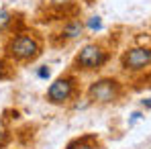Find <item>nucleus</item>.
<instances>
[{
	"mask_svg": "<svg viewBox=\"0 0 151 149\" xmlns=\"http://www.w3.org/2000/svg\"><path fill=\"white\" fill-rule=\"evenodd\" d=\"M43 53V41L33 31H19L4 43V57L12 63H33Z\"/></svg>",
	"mask_w": 151,
	"mask_h": 149,
	"instance_id": "nucleus-1",
	"label": "nucleus"
},
{
	"mask_svg": "<svg viewBox=\"0 0 151 149\" xmlns=\"http://www.w3.org/2000/svg\"><path fill=\"white\" fill-rule=\"evenodd\" d=\"M108 61H110V49L100 41H92V43H86L74 55L72 72H80V74L98 72Z\"/></svg>",
	"mask_w": 151,
	"mask_h": 149,
	"instance_id": "nucleus-2",
	"label": "nucleus"
},
{
	"mask_svg": "<svg viewBox=\"0 0 151 149\" xmlns=\"http://www.w3.org/2000/svg\"><path fill=\"white\" fill-rule=\"evenodd\" d=\"M127 88L125 84L114 78V76H104L94 80L88 90H86V98L90 104H114L125 96Z\"/></svg>",
	"mask_w": 151,
	"mask_h": 149,
	"instance_id": "nucleus-3",
	"label": "nucleus"
},
{
	"mask_svg": "<svg viewBox=\"0 0 151 149\" xmlns=\"http://www.w3.org/2000/svg\"><path fill=\"white\" fill-rule=\"evenodd\" d=\"M78 94H80V80L74 72H68V74L55 78L49 84V88L45 92V100L53 106H63L76 100Z\"/></svg>",
	"mask_w": 151,
	"mask_h": 149,
	"instance_id": "nucleus-4",
	"label": "nucleus"
},
{
	"mask_svg": "<svg viewBox=\"0 0 151 149\" xmlns=\"http://www.w3.org/2000/svg\"><path fill=\"white\" fill-rule=\"evenodd\" d=\"M121 70L129 76H141L151 70V45H133L121 53Z\"/></svg>",
	"mask_w": 151,
	"mask_h": 149,
	"instance_id": "nucleus-5",
	"label": "nucleus"
},
{
	"mask_svg": "<svg viewBox=\"0 0 151 149\" xmlns=\"http://www.w3.org/2000/svg\"><path fill=\"white\" fill-rule=\"evenodd\" d=\"M84 29L86 25L82 23V21H78V19H70V21H65L61 29H59V33H57V37L65 43V41H74V39H80L82 37V33H84Z\"/></svg>",
	"mask_w": 151,
	"mask_h": 149,
	"instance_id": "nucleus-6",
	"label": "nucleus"
},
{
	"mask_svg": "<svg viewBox=\"0 0 151 149\" xmlns=\"http://www.w3.org/2000/svg\"><path fill=\"white\" fill-rule=\"evenodd\" d=\"M65 149H98V137L96 135H82L74 141H70V145Z\"/></svg>",
	"mask_w": 151,
	"mask_h": 149,
	"instance_id": "nucleus-7",
	"label": "nucleus"
},
{
	"mask_svg": "<svg viewBox=\"0 0 151 149\" xmlns=\"http://www.w3.org/2000/svg\"><path fill=\"white\" fill-rule=\"evenodd\" d=\"M14 25V12H10L8 8H0V33L8 31Z\"/></svg>",
	"mask_w": 151,
	"mask_h": 149,
	"instance_id": "nucleus-8",
	"label": "nucleus"
},
{
	"mask_svg": "<svg viewBox=\"0 0 151 149\" xmlns=\"http://www.w3.org/2000/svg\"><path fill=\"white\" fill-rule=\"evenodd\" d=\"M86 27H88V29H96V31H98V29H102L100 17H92V19H90V21L86 23Z\"/></svg>",
	"mask_w": 151,
	"mask_h": 149,
	"instance_id": "nucleus-9",
	"label": "nucleus"
},
{
	"mask_svg": "<svg viewBox=\"0 0 151 149\" xmlns=\"http://www.w3.org/2000/svg\"><path fill=\"white\" fill-rule=\"evenodd\" d=\"M4 78H8V63H6V59L0 57V80H4Z\"/></svg>",
	"mask_w": 151,
	"mask_h": 149,
	"instance_id": "nucleus-10",
	"label": "nucleus"
},
{
	"mask_svg": "<svg viewBox=\"0 0 151 149\" xmlns=\"http://www.w3.org/2000/svg\"><path fill=\"white\" fill-rule=\"evenodd\" d=\"M37 78H41V80H47V78H49V68H47V66L39 68V70H37Z\"/></svg>",
	"mask_w": 151,
	"mask_h": 149,
	"instance_id": "nucleus-11",
	"label": "nucleus"
},
{
	"mask_svg": "<svg viewBox=\"0 0 151 149\" xmlns=\"http://www.w3.org/2000/svg\"><path fill=\"white\" fill-rule=\"evenodd\" d=\"M143 86H145V88H151V74L141 78V88H143Z\"/></svg>",
	"mask_w": 151,
	"mask_h": 149,
	"instance_id": "nucleus-12",
	"label": "nucleus"
}]
</instances>
